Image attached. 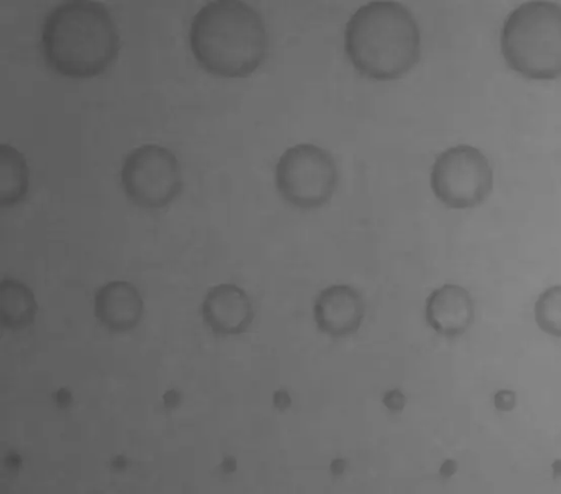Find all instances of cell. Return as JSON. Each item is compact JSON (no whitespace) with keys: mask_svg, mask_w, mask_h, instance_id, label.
I'll return each instance as SVG.
<instances>
[{"mask_svg":"<svg viewBox=\"0 0 561 494\" xmlns=\"http://www.w3.org/2000/svg\"><path fill=\"white\" fill-rule=\"evenodd\" d=\"M274 404L276 407L284 410L289 406L290 398L284 390H279L274 394Z\"/></svg>","mask_w":561,"mask_h":494,"instance_id":"cell-17","label":"cell"},{"mask_svg":"<svg viewBox=\"0 0 561 494\" xmlns=\"http://www.w3.org/2000/svg\"><path fill=\"white\" fill-rule=\"evenodd\" d=\"M365 314L362 295L350 285H331L322 289L313 303V318L318 329L332 337L354 334Z\"/></svg>","mask_w":561,"mask_h":494,"instance_id":"cell-8","label":"cell"},{"mask_svg":"<svg viewBox=\"0 0 561 494\" xmlns=\"http://www.w3.org/2000/svg\"><path fill=\"white\" fill-rule=\"evenodd\" d=\"M345 51L353 66L376 80H392L420 59L421 37L411 12L392 1H373L348 20Z\"/></svg>","mask_w":561,"mask_h":494,"instance_id":"cell-3","label":"cell"},{"mask_svg":"<svg viewBox=\"0 0 561 494\" xmlns=\"http://www.w3.org/2000/svg\"><path fill=\"white\" fill-rule=\"evenodd\" d=\"M202 317L209 330L220 336L245 332L254 318L248 294L234 284L211 287L202 302Z\"/></svg>","mask_w":561,"mask_h":494,"instance_id":"cell-9","label":"cell"},{"mask_svg":"<svg viewBox=\"0 0 561 494\" xmlns=\"http://www.w3.org/2000/svg\"><path fill=\"white\" fill-rule=\"evenodd\" d=\"M121 183L126 196L142 208H161L181 192V166L175 154L158 145L133 149L124 159Z\"/></svg>","mask_w":561,"mask_h":494,"instance_id":"cell-7","label":"cell"},{"mask_svg":"<svg viewBox=\"0 0 561 494\" xmlns=\"http://www.w3.org/2000/svg\"><path fill=\"white\" fill-rule=\"evenodd\" d=\"M456 469V462L451 459H448L442 464L439 472L443 476H450L455 473Z\"/></svg>","mask_w":561,"mask_h":494,"instance_id":"cell-18","label":"cell"},{"mask_svg":"<svg viewBox=\"0 0 561 494\" xmlns=\"http://www.w3.org/2000/svg\"><path fill=\"white\" fill-rule=\"evenodd\" d=\"M331 470L334 474H340L343 472L344 470V462L343 460L341 459H336L333 461L332 466H331Z\"/></svg>","mask_w":561,"mask_h":494,"instance_id":"cell-19","label":"cell"},{"mask_svg":"<svg viewBox=\"0 0 561 494\" xmlns=\"http://www.w3.org/2000/svg\"><path fill=\"white\" fill-rule=\"evenodd\" d=\"M28 165L20 151L8 143L0 146V205L20 204L28 192Z\"/></svg>","mask_w":561,"mask_h":494,"instance_id":"cell-13","label":"cell"},{"mask_svg":"<svg viewBox=\"0 0 561 494\" xmlns=\"http://www.w3.org/2000/svg\"><path fill=\"white\" fill-rule=\"evenodd\" d=\"M0 323L3 329L22 330L30 326L37 313V302L31 288L14 278L0 284Z\"/></svg>","mask_w":561,"mask_h":494,"instance_id":"cell-12","label":"cell"},{"mask_svg":"<svg viewBox=\"0 0 561 494\" xmlns=\"http://www.w3.org/2000/svg\"><path fill=\"white\" fill-rule=\"evenodd\" d=\"M501 50L507 65L524 77L561 76V5L548 1L520 4L506 18Z\"/></svg>","mask_w":561,"mask_h":494,"instance_id":"cell-4","label":"cell"},{"mask_svg":"<svg viewBox=\"0 0 561 494\" xmlns=\"http://www.w3.org/2000/svg\"><path fill=\"white\" fill-rule=\"evenodd\" d=\"M333 156L313 143L286 149L275 165V185L284 200L301 209L327 204L337 185Z\"/></svg>","mask_w":561,"mask_h":494,"instance_id":"cell-5","label":"cell"},{"mask_svg":"<svg viewBox=\"0 0 561 494\" xmlns=\"http://www.w3.org/2000/svg\"><path fill=\"white\" fill-rule=\"evenodd\" d=\"M119 47L117 26L100 2L66 1L54 8L42 24L43 58L61 76H99L115 61Z\"/></svg>","mask_w":561,"mask_h":494,"instance_id":"cell-1","label":"cell"},{"mask_svg":"<svg viewBox=\"0 0 561 494\" xmlns=\"http://www.w3.org/2000/svg\"><path fill=\"white\" fill-rule=\"evenodd\" d=\"M516 403V395L511 390H500L494 395V405L499 411H511Z\"/></svg>","mask_w":561,"mask_h":494,"instance_id":"cell-15","label":"cell"},{"mask_svg":"<svg viewBox=\"0 0 561 494\" xmlns=\"http://www.w3.org/2000/svg\"><path fill=\"white\" fill-rule=\"evenodd\" d=\"M474 318L473 301L467 289L445 284L434 289L425 301V320L439 335L456 337L463 334Z\"/></svg>","mask_w":561,"mask_h":494,"instance_id":"cell-10","label":"cell"},{"mask_svg":"<svg viewBox=\"0 0 561 494\" xmlns=\"http://www.w3.org/2000/svg\"><path fill=\"white\" fill-rule=\"evenodd\" d=\"M431 187L445 206L456 209L478 206L493 186V171L486 157L469 145L440 152L432 166Z\"/></svg>","mask_w":561,"mask_h":494,"instance_id":"cell-6","label":"cell"},{"mask_svg":"<svg viewBox=\"0 0 561 494\" xmlns=\"http://www.w3.org/2000/svg\"><path fill=\"white\" fill-rule=\"evenodd\" d=\"M190 46L208 72L226 78L250 76L265 59L268 34L262 16L234 0L208 2L193 18Z\"/></svg>","mask_w":561,"mask_h":494,"instance_id":"cell-2","label":"cell"},{"mask_svg":"<svg viewBox=\"0 0 561 494\" xmlns=\"http://www.w3.org/2000/svg\"><path fill=\"white\" fill-rule=\"evenodd\" d=\"M534 314L541 331L561 337V285L551 286L538 296Z\"/></svg>","mask_w":561,"mask_h":494,"instance_id":"cell-14","label":"cell"},{"mask_svg":"<svg viewBox=\"0 0 561 494\" xmlns=\"http://www.w3.org/2000/svg\"><path fill=\"white\" fill-rule=\"evenodd\" d=\"M382 402L391 411H401L405 404V398L399 389H392L385 393Z\"/></svg>","mask_w":561,"mask_h":494,"instance_id":"cell-16","label":"cell"},{"mask_svg":"<svg viewBox=\"0 0 561 494\" xmlns=\"http://www.w3.org/2000/svg\"><path fill=\"white\" fill-rule=\"evenodd\" d=\"M94 315L108 331L121 333L134 329L144 314L138 289L125 280H112L94 294Z\"/></svg>","mask_w":561,"mask_h":494,"instance_id":"cell-11","label":"cell"}]
</instances>
